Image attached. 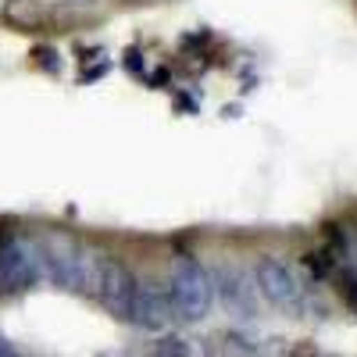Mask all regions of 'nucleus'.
<instances>
[{"label": "nucleus", "mask_w": 357, "mask_h": 357, "mask_svg": "<svg viewBox=\"0 0 357 357\" xmlns=\"http://www.w3.org/2000/svg\"><path fill=\"white\" fill-rule=\"evenodd\" d=\"M168 296H172L175 314H183L186 321L207 318V311L215 304L211 272L200 261H193L190 254H178L172 264V275H168Z\"/></svg>", "instance_id": "f257e3e1"}, {"label": "nucleus", "mask_w": 357, "mask_h": 357, "mask_svg": "<svg viewBox=\"0 0 357 357\" xmlns=\"http://www.w3.org/2000/svg\"><path fill=\"white\" fill-rule=\"evenodd\" d=\"M43 279L40 240L0 236V293H22Z\"/></svg>", "instance_id": "f03ea898"}, {"label": "nucleus", "mask_w": 357, "mask_h": 357, "mask_svg": "<svg viewBox=\"0 0 357 357\" xmlns=\"http://www.w3.org/2000/svg\"><path fill=\"white\" fill-rule=\"evenodd\" d=\"M254 286L261 289L264 301L275 304L279 311H301L304 307V286L293 275V268H286L279 257H261L257 261Z\"/></svg>", "instance_id": "7ed1b4c3"}, {"label": "nucleus", "mask_w": 357, "mask_h": 357, "mask_svg": "<svg viewBox=\"0 0 357 357\" xmlns=\"http://www.w3.org/2000/svg\"><path fill=\"white\" fill-rule=\"evenodd\" d=\"M132 296H136V275L122 261L107 257V268H104V279H100V293L97 301L104 304L107 314H114L118 321H129V311H132Z\"/></svg>", "instance_id": "20e7f679"}, {"label": "nucleus", "mask_w": 357, "mask_h": 357, "mask_svg": "<svg viewBox=\"0 0 357 357\" xmlns=\"http://www.w3.org/2000/svg\"><path fill=\"white\" fill-rule=\"evenodd\" d=\"M215 282V293L222 296V304L240 314V318H250L257 311V286L250 275H243L240 268H218V272L211 275Z\"/></svg>", "instance_id": "39448f33"}, {"label": "nucleus", "mask_w": 357, "mask_h": 357, "mask_svg": "<svg viewBox=\"0 0 357 357\" xmlns=\"http://www.w3.org/2000/svg\"><path fill=\"white\" fill-rule=\"evenodd\" d=\"M172 296L168 289L154 286V282H136V296H132V311L129 321H136L139 329H165L172 321Z\"/></svg>", "instance_id": "423d86ee"}, {"label": "nucleus", "mask_w": 357, "mask_h": 357, "mask_svg": "<svg viewBox=\"0 0 357 357\" xmlns=\"http://www.w3.org/2000/svg\"><path fill=\"white\" fill-rule=\"evenodd\" d=\"M75 254L79 247L68 240V236L54 232L47 240H40V257H43V275L61 286V289H72V272H75Z\"/></svg>", "instance_id": "0eeeda50"}, {"label": "nucleus", "mask_w": 357, "mask_h": 357, "mask_svg": "<svg viewBox=\"0 0 357 357\" xmlns=\"http://www.w3.org/2000/svg\"><path fill=\"white\" fill-rule=\"evenodd\" d=\"M104 268H107V254H100L93 247H79L75 272H72V289L86 293V296H97L100 293V279H104Z\"/></svg>", "instance_id": "6e6552de"}, {"label": "nucleus", "mask_w": 357, "mask_h": 357, "mask_svg": "<svg viewBox=\"0 0 357 357\" xmlns=\"http://www.w3.org/2000/svg\"><path fill=\"white\" fill-rule=\"evenodd\" d=\"M0 357H22V354H18V350H15V347L4 340V336H0Z\"/></svg>", "instance_id": "1a4fd4ad"}]
</instances>
